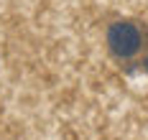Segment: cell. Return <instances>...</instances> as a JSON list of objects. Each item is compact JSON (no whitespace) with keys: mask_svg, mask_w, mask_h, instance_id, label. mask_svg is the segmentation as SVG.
<instances>
[{"mask_svg":"<svg viewBox=\"0 0 148 140\" xmlns=\"http://www.w3.org/2000/svg\"><path fill=\"white\" fill-rule=\"evenodd\" d=\"M107 51L128 74H148V23L120 18L107 26Z\"/></svg>","mask_w":148,"mask_h":140,"instance_id":"obj_1","label":"cell"}]
</instances>
